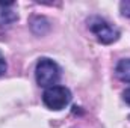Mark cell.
<instances>
[{
  "label": "cell",
  "mask_w": 130,
  "mask_h": 128,
  "mask_svg": "<svg viewBox=\"0 0 130 128\" xmlns=\"http://www.w3.org/2000/svg\"><path fill=\"white\" fill-rule=\"evenodd\" d=\"M120 8H121V14H123L124 17H129V18H130V0L121 2Z\"/></svg>",
  "instance_id": "obj_6"
},
{
  "label": "cell",
  "mask_w": 130,
  "mask_h": 128,
  "mask_svg": "<svg viewBox=\"0 0 130 128\" xmlns=\"http://www.w3.org/2000/svg\"><path fill=\"white\" fill-rule=\"evenodd\" d=\"M70 99H71V92L67 88H64V86L47 88L44 95H42L44 104L50 110H62L65 105L70 102Z\"/></svg>",
  "instance_id": "obj_3"
},
{
  "label": "cell",
  "mask_w": 130,
  "mask_h": 128,
  "mask_svg": "<svg viewBox=\"0 0 130 128\" xmlns=\"http://www.w3.org/2000/svg\"><path fill=\"white\" fill-rule=\"evenodd\" d=\"M6 72V60L3 57V54L0 53V75H3Z\"/></svg>",
  "instance_id": "obj_7"
},
{
  "label": "cell",
  "mask_w": 130,
  "mask_h": 128,
  "mask_svg": "<svg viewBox=\"0 0 130 128\" xmlns=\"http://www.w3.org/2000/svg\"><path fill=\"white\" fill-rule=\"evenodd\" d=\"M12 6H14V3H0V26L11 24L18 18L17 12H14L11 9Z\"/></svg>",
  "instance_id": "obj_4"
},
{
  "label": "cell",
  "mask_w": 130,
  "mask_h": 128,
  "mask_svg": "<svg viewBox=\"0 0 130 128\" xmlns=\"http://www.w3.org/2000/svg\"><path fill=\"white\" fill-rule=\"evenodd\" d=\"M88 27L101 44H112L120 38V30L100 17H91L88 20Z\"/></svg>",
  "instance_id": "obj_2"
},
{
  "label": "cell",
  "mask_w": 130,
  "mask_h": 128,
  "mask_svg": "<svg viewBox=\"0 0 130 128\" xmlns=\"http://www.w3.org/2000/svg\"><path fill=\"white\" fill-rule=\"evenodd\" d=\"M35 77L36 83L42 88H52L56 86L59 77H61V69L56 62H53L48 57H42L38 60L35 68Z\"/></svg>",
  "instance_id": "obj_1"
},
{
  "label": "cell",
  "mask_w": 130,
  "mask_h": 128,
  "mask_svg": "<svg viewBox=\"0 0 130 128\" xmlns=\"http://www.w3.org/2000/svg\"><path fill=\"white\" fill-rule=\"evenodd\" d=\"M115 72H117V77L121 81L130 83V59L120 60L118 65H117V68H115Z\"/></svg>",
  "instance_id": "obj_5"
},
{
  "label": "cell",
  "mask_w": 130,
  "mask_h": 128,
  "mask_svg": "<svg viewBox=\"0 0 130 128\" xmlns=\"http://www.w3.org/2000/svg\"><path fill=\"white\" fill-rule=\"evenodd\" d=\"M123 99L126 101V104H129L130 105V89L124 91V94H123Z\"/></svg>",
  "instance_id": "obj_8"
}]
</instances>
